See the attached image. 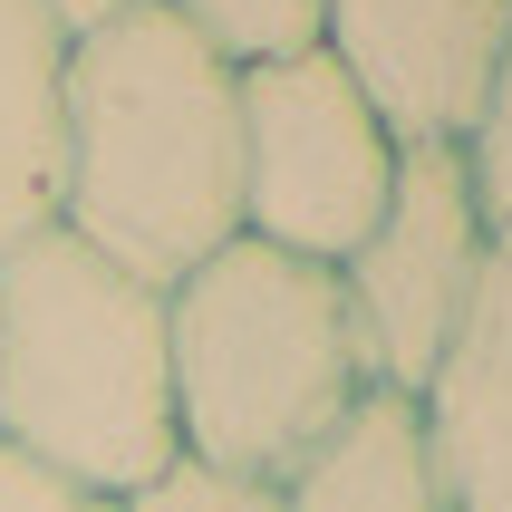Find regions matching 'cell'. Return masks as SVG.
<instances>
[{
  "instance_id": "obj_1",
  "label": "cell",
  "mask_w": 512,
  "mask_h": 512,
  "mask_svg": "<svg viewBox=\"0 0 512 512\" xmlns=\"http://www.w3.org/2000/svg\"><path fill=\"white\" fill-rule=\"evenodd\" d=\"M58 232L145 290H174L194 261L242 242V68L165 0L68 39Z\"/></svg>"
},
{
  "instance_id": "obj_13",
  "label": "cell",
  "mask_w": 512,
  "mask_h": 512,
  "mask_svg": "<svg viewBox=\"0 0 512 512\" xmlns=\"http://www.w3.org/2000/svg\"><path fill=\"white\" fill-rule=\"evenodd\" d=\"M0 512H116L107 493H87V484H68V474H49V464H29V455H10L0 445Z\"/></svg>"
},
{
  "instance_id": "obj_4",
  "label": "cell",
  "mask_w": 512,
  "mask_h": 512,
  "mask_svg": "<svg viewBox=\"0 0 512 512\" xmlns=\"http://www.w3.org/2000/svg\"><path fill=\"white\" fill-rule=\"evenodd\" d=\"M406 145L339 78L329 49L242 68V242L339 271L377 232Z\"/></svg>"
},
{
  "instance_id": "obj_12",
  "label": "cell",
  "mask_w": 512,
  "mask_h": 512,
  "mask_svg": "<svg viewBox=\"0 0 512 512\" xmlns=\"http://www.w3.org/2000/svg\"><path fill=\"white\" fill-rule=\"evenodd\" d=\"M116 512H281V484H242V474H213V464L174 455L145 493H126Z\"/></svg>"
},
{
  "instance_id": "obj_14",
  "label": "cell",
  "mask_w": 512,
  "mask_h": 512,
  "mask_svg": "<svg viewBox=\"0 0 512 512\" xmlns=\"http://www.w3.org/2000/svg\"><path fill=\"white\" fill-rule=\"evenodd\" d=\"M68 39H87V29H107V20H126V10H145V0H39Z\"/></svg>"
},
{
  "instance_id": "obj_9",
  "label": "cell",
  "mask_w": 512,
  "mask_h": 512,
  "mask_svg": "<svg viewBox=\"0 0 512 512\" xmlns=\"http://www.w3.org/2000/svg\"><path fill=\"white\" fill-rule=\"evenodd\" d=\"M281 512H445L426 426H416V397L368 387V397L339 416V435L300 455V474L281 484Z\"/></svg>"
},
{
  "instance_id": "obj_11",
  "label": "cell",
  "mask_w": 512,
  "mask_h": 512,
  "mask_svg": "<svg viewBox=\"0 0 512 512\" xmlns=\"http://www.w3.org/2000/svg\"><path fill=\"white\" fill-rule=\"evenodd\" d=\"M455 155H464V174H474V203H484V223L503 232V223H512V29H503V58H493L484 107H474V136H464Z\"/></svg>"
},
{
  "instance_id": "obj_10",
  "label": "cell",
  "mask_w": 512,
  "mask_h": 512,
  "mask_svg": "<svg viewBox=\"0 0 512 512\" xmlns=\"http://www.w3.org/2000/svg\"><path fill=\"white\" fill-rule=\"evenodd\" d=\"M165 10L194 29V39H213L232 68H261V58L319 49V10H329V0H165Z\"/></svg>"
},
{
  "instance_id": "obj_6",
  "label": "cell",
  "mask_w": 512,
  "mask_h": 512,
  "mask_svg": "<svg viewBox=\"0 0 512 512\" xmlns=\"http://www.w3.org/2000/svg\"><path fill=\"white\" fill-rule=\"evenodd\" d=\"M503 29H512V0H329L319 49L339 58V78L377 107V126L406 155H426V145L474 136Z\"/></svg>"
},
{
  "instance_id": "obj_5",
  "label": "cell",
  "mask_w": 512,
  "mask_h": 512,
  "mask_svg": "<svg viewBox=\"0 0 512 512\" xmlns=\"http://www.w3.org/2000/svg\"><path fill=\"white\" fill-rule=\"evenodd\" d=\"M493 223L474 203V174H464L455 145H426L397 165V194L377 213V232L339 261V300H348V339H358V368L387 397H416L455 339L464 300L484 281Z\"/></svg>"
},
{
  "instance_id": "obj_8",
  "label": "cell",
  "mask_w": 512,
  "mask_h": 512,
  "mask_svg": "<svg viewBox=\"0 0 512 512\" xmlns=\"http://www.w3.org/2000/svg\"><path fill=\"white\" fill-rule=\"evenodd\" d=\"M68 174V29L39 0H0V261L58 232Z\"/></svg>"
},
{
  "instance_id": "obj_3",
  "label": "cell",
  "mask_w": 512,
  "mask_h": 512,
  "mask_svg": "<svg viewBox=\"0 0 512 512\" xmlns=\"http://www.w3.org/2000/svg\"><path fill=\"white\" fill-rule=\"evenodd\" d=\"M174 358V445L242 484H290L310 445L368 397L348 339L339 271L290 261L271 242H223L165 290Z\"/></svg>"
},
{
  "instance_id": "obj_2",
  "label": "cell",
  "mask_w": 512,
  "mask_h": 512,
  "mask_svg": "<svg viewBox=\"0 0 512 512\" xmlns=\"http://www.w3.org/2000/svg\"><path fill=\"white\" fill-rule=\"evenodd\" d=\"M0 445L107 503L184 455L165 290L87 252L78 232H39L0 261Z\"/></svg>"
},
{
  "instance_id": "obj_7",
  "label": "cell",
  "mask_w": 512,
  "mask_h": 512,
  "mask_svg": "<svg viewBox=\"0 0 512 512\" xmlns=\"http://www.w3.org/2000/svg\"><path fill=\"white\" fill-rule=\"evenodd\" d=\"M416 426H426L445 512H512V223L493 232L484 281L435 377L416 387Z\"/></svg>"
}]
</instances>
